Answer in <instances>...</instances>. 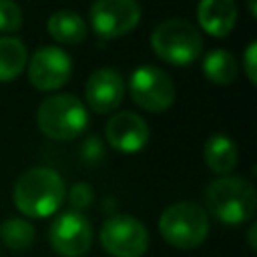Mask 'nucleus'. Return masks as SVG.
I'll return each instance as SVG.
<instances>
[{"label": "nucleus", "instance_id": "f257e3e1", "mask_svg": "<svg viewBox=\"0 0 257 257\" xmlns=\"http://www.w3.org/2000/svg\"><path fill=\"white\" fill-rule=\"evenodd\" d=\"M64 195V181L54 169L34 167L18 177L12 191V201L22 215L44 219L60 209Z\"/></svg>", "mask_w": 257, "mask_h": 257}, {"label": "nucleus", "instance_id": "f03ea898", "mask_svg": "<svg viewBox=\"0 0 257 257\" xmlns=\"http://www.w3.org/2000/svg\"><path fill=\"white\" fill-rule=\"evenodd\" d=\"M205 207L221 223H245L257 209L255 187L243 177H219L205 189Z\"/></svg>", "mask_w": 257, "mask_h": 257}, {"label": "nucleus", "instance_id": "7ed1b4c3", "mask_svg": "<svg viewBox=\"0 0 257 257\" xmlns=\"http://www.w3.org/2000/svg\"><path fill=\"white\" fill-rule=\"evenodd\" d=\"M159 231L169 245L183 251L195 249L209 235V215L197 203L179 201L161 213Z\"/></svg>", "mask_w": 257, "mask_h": 257}, {"label": "nucleus", "instance_id": "20e7f679", "mask_svg": "<svg viewBox=\"0 0 257 257\" xmlns=\"http://www.w3.org/2000/svg\"><path fill=\"white\" fill-rule=\"evenodd\" d=\"M36 122L42 135L52 141H72L88 124L86 106L74 94H54L40 102Z\"/></svg>", "mask_w": 257, "mask_h": 257}, {"label": "nucleus", "instance_id": "39448f33", "mask_svg": "<svg viewBox=\"0 0 257 257\" xmlns=\"http://www.w3.org/2000/svg\"><path fill=\"white\" fill-rule=\"evenodd\" d=\"M151 46L161 60L175 66H189L199 58L203 38L189 20L169 18L153 30Z\"/></svg>", "mask_w": 257, "mask_h": 257}, {"label": "nucleus", "instance_id": "423d86ee", "mask_svg": "<svg viewBox=\"0 0 257 257\" xmlns=\"http://www.w3.org/2000/svg\"><path fill=\"white\" fill-rule=\"evenodd\" d=\"M128 92L137 106L147 112H165L173 106L177 90L173 78L151 64L139 66L128 80Z\"/></svg>", "mask_w": 257, "mask_h": 257}, {"label": "nucleus", "instance_id": "0eeeda50", "mask_svg": "<svg viewBox=\"0 0 257 257\" xmlns=\"http://www.w3.org/2000/svg\"><path fill=\"white\" fill-rule=\"evenodd\" d=\"M100 245L112 257H141L149 247L147 227L131 215H112L100 227Z\"/></svg>", "mask_w": 257, "mask_h": 257}, {"label": "nucleus", "instance_id": "6e6552de", "mask_svg": "<svg viewBox=\"0 0 257 257\" xmlns=\"http://www.w3.org/2000/svg\"><path fill=\"white\" fill-rule=\"evenodd\" d=\"M141 6L137 0H94L90 6V24L100 38H120L137 28Z\"/></svg>", "mask_w": 257, "mask_h": 257}, {"label": "nucleus", "instance_id": "1a4fd4ad", "mask_svg": "<svg viewBox=\"0 0 257 257\" xmlns=\"http://www.w3.org/2000/svg\"><path fill=\"white\" fill-rule=\"evenodd\" d=\"M92 237L94 235H92L90 221L78 211L60 213L48 229L50 247L62 257L86 255L92 245Z\"/></svg>", "mask_w": 257, "mask_h": 257}, {"label": "nucleus", "instance_id": "9d476101", "mask_svg": "<svg viewBox=\"0 0 257 257\" xmlns=\"http://www.w3.org/2000/svg\"><path fill=\"white\" fill-rule=\"evenodd\" d=\"M72 60L58 46H40L28 62V80L38 90H56L68 82Z\"/></svg>", "mask_w": 257, "mask_h": 257}, {"label": "nucleus", "instance_id": "9b49d317", "mask_svg": "<svg viewBox=\"0 0 257 257\" xmlns=\"http://www.w3.org/2000/svg\"><path fill=\"white\" fill-rule=\"evenodd\" d=\"M124 80L112 68H98L94 70L84 86V96L88 106L98 114H108L116 110L124 98Z\"/></svg>", "mask_w": 257, "mask_h": 257}, {"label": "nucleus", "instance_id": "f8f14e48", "mask_svg": "<svg viewBox=\"0 0 257 257\" xmlns=\"http://www.w3.org/2000/svg\"><path fill=\"white\" fill-rule=\"evenodd\" d=\"M108 145L118 153H139L149 143V126L137 112H116L104 126Z\"/></svg>", "mask_w": 257, "mask_h": 257}, {"label": "nucleus", "instance_id": "ddd939ff", "mask_svg": "<svg viewBox=\"0 0 257 257\" xmlns=\"http://www.w3.org/2000/svg\"><path fill=\"white\" fill-rule=\"evenodd\" d=\"M197 20L207 34L225 38L235 28L237 6L233 0H201L197 6Z\"/></svg>", "mask_w": 257, "mask_h": 257}, {"label": "nucleus", "instance_id": "4468645a", "mask_svg": "<svg viewBox=\"0 0 257 257\" xmlns=\"http://www.w3.org/2000/svg\"><path fill=\"white\" fill-rule=\"evenodd\" d=\"M203 159H205V165L215 175L225 177L235 169L237 159H239V151H237V145L227 135H213L205 143Z\"/></svg>", "mask_w": 257, "mask_h": 257}, {"label": "nucleus", "instance_id": "2eb2a0df", "mask_svg": "<svg viewBox=\"0 0 257 257\" xmlns=\"http://www.w3.org/2000/svg\"><path fill=\"white\" fill-rule=\"evenodd\" d=\"M48 34L62 44H78L86 38V22L74 10H58L46 22Z\"/></svg>", "mask_w": 257, "mask_h": 257}, {"label": "nucleus", "instance_id": "dca6fc26", "mask_svg": "<svg viewBox=\"0 0 257 257\" xmlns=\"http://www.w3.org/2000/svg\"><path fill=\"white\" fill-rule=\"evenodd\" d=\"M28 64V52L20 38L0 36V82L14 80Z\"/></svg>", "mask_w": 257, "mask_h": 257}, {"label": "nucleus", "instance_id": "f3484780", "mask_svg": "<svg viewBox=\"0 0 257 257\" xmlns=\"http://www.w3.org/2000/svg\"><path fill=\"white\" fill-rule=\"evenodd\" d=\"M237 72L239 64L235 56L227 50L217 48L203 58V74L215 84H231L237 78Z\"/></svg>", "mask_w": 257, "mask_h": 257}, {"label": "nucleus", "instance_id": "a211bd4d", "mask_svg": "<svg viewBox=\"0 0 257 257\" xmlns=\"http://www.w3.org/2000/svg\"><path fill=\"white\" fill-rule=\"evenodd\" d=\"M0 239L12 251H24L34 241V227L26 219L10 217L0 223Z\"/></svg>", "mask_w": 257, "mask_h": 257}, {"label": "nucleus", "instance_id": "6ab92c4d", "mask_svg": "<svg viewBox=\"0 0 257 257\" xmlns=\"http://www.w3.org/2000/svg\"><path fill=\"white\" fill-rule=\"evenodd\" d=\"M22 26V10L14 0H0V32H16Z\"/></svg>", "mask_w": 257, "mask_h": 257}, {"label": "nucleus", "instance_id": "aec40b11", "mask_svg": "<svg viewBox=\"0 0 257 257\" xmlns=\"http://www.w3.org/2000/svg\"><path fill=\"white\" fill-rule=\"evenodd\" d=\"M92 199H94V193H92V187L88 183H76L68 191V203L72 205V211L80 213L82 209L90 207Z\"/></svg>", "mask_w": 257, "mask_h": 257}, {"label": "nucleus", "instance_id": "412c9836", "mask_svg": "<svg viewBox=\"0 0 257 257\" xmlns=\"http://www.w3.org/2000/svg\"><path fill=\"white\" fill-rule=\"evenodd\" d=\"M255 52H257V42H249V46L245 48V54H243V68H245V74H247V80L251 84L257 82V60H255Z\"/></svg>", "mask_w": 257, "mask_h": 257}, {"label": "nucleus", "instance_id": "4be33fe9", "mask_svg": "<svg viewBox=\"0 0 257 257\" xmlns=\"http://www.w3.org/2000/svg\"><path fill=\"white\" fill-rule=\"evenodd\" d=\"M255 233H257V225L253 223V225L249 227V231H247V237H249V247H251V249H255V247H257V241H255Z\"/></svg>", "mask_w": 257, "mask_h": 257}, {"label": "nucleus", "instance_id": "5701e85b", "mask_svg": "<svg viewBox=\"0 0 257 257\" xmlns=\"http://www.w3.org/2000/svg\"><path fill=\"white\" fill-rule=\"evenodd\" d=\"M249 10H251V14L255 16V0H249Z\"/></svg>", "mask_w": 257, "mask_h": 257}]
</instances>
